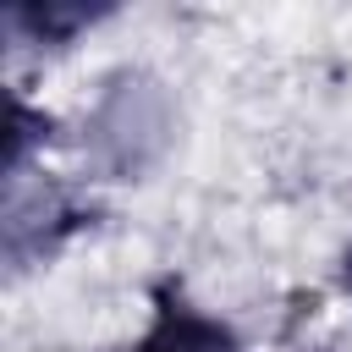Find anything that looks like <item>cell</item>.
<instances>
[{
  "label": "cell",
  "mask_w": 352,
  "mask_h": 352,
  "mask_svg": "<svg viewBox=\"0 0 352 352\" xmlns=\"http://www.w3.org/2000/svg\"><path fill=\"white\" fill-rule=\"evenodd\" d=\"M126 352H242V341L220 314L198 308L176 280H154L148 324Z\"/></svg>",
  "instance_id": "obj_2"
},
{
  "label": "cell",
  "mask_w": 352,
  "mask_h": 352,
  "mask_svg": "<svg viewBox=\"0 0 352 352\" xmlns=\"http://www.w3.org/2000/svg\"><path fill=\"white\" fill-rule=\"evenodd\" d=\"M94 198H82L77 187L55 182V176H38L33 187L16 176L11 192H6V253L16 270L28 264H44L55 258L77 231L94 226Z\"/></svg>",
  "instance_id": "obj_1"
},
{
  "label": "cell",
  "mask_w": 352,
  "mask_h": 352,
  "mask_svg": "<svg viewBox=\"0 0 352 352\" xmlns=\"http://www.w3.org/2000/svg\"><path fill=\"white\" fill-rule=\"evenodd\" d=\"M104 16H116V6H104V0H11L6 38L16 50H66Z\"/></svg>",
  "instance_id": "obj_3"
},
{
  "label": "cell",
  "mask_w": 352,
  "mask_h": 352,
  "mask_svg": "<svg viewBox=\"0 0 352 352\" xmlns=\"http://www.w3.org/2000/svg\"><path fill=\"white\" fill-rule=\"evenodd\" d=\"M50 138H55V116L38 110V104H28V99L11 88V99H6V182H11V176H28L33 154H38Z\"/></svg>",
  "instance_id": "obj_4"
},
{
  "label": "cell",
  "mask_w": 352,
  "mask_h": 352,
  "mask_svg": "<svg viewBox=\"0 0 352 352\" xmlns=\"http://www.w3.org/2000/svg\"><path fill=\"white\" fill-rule=\"evenodd\" d=\"M346 292H352V248H346Z\"/></svg>",
  "instance_id": "obj_5"
}]
</instances>
